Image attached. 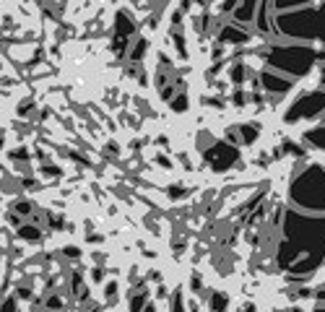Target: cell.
Segmentation results:
<instances>
[]
</instances>
